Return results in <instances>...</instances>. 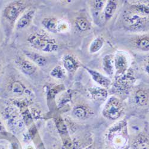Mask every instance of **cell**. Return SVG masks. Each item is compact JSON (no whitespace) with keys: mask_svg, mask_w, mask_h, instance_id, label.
Here are the masks:
<instances>
[{"mask_svg":"<svg viewBox=\"0 0 149 149\" xmlns=\"http://www.w3.org/2000/svg\"><path fill=\"white\" fill-rule=\"evenodd\" d=\"M28 42L32 48L44 53H54L58 48L56 40L43 32H35L30 34Z\"/></svg>","mask_w":149,"mask_h":149,"instance_id":"obj_1","label":"cell"},{"mask_svg":"<svg viewBox=\"0 0 149 149\" xmlns=\"http://www.w3.org/2000/svg\"><path fill=\"white\" fill-rule=\"evenodd\" d=\"M127 28L134 31H142L147 28L148 19L136 13L127 15L123 19Z\"/></svg>","mask_w":149,"mask_h":149,"instance_id":"obj_2","label":"cell"},{"mask_svg":"<svg viewBox=\"0 0 149 149\" xmlns=\"http://www.w3.org/2000/svg\"><path fill=\"white\" fill-rule=\"evenodd\" d=\"M122 106L118 99L112 97L110 98L103 109V115L109 119H116L120 115Z\"/></svg>","mask_w":149,"mask_h":149,"instance_id":"obj_3","label":"cell"},{"mask_svg":"<svg viewBox=\"0 0 149 149\" xmlns=\"http://www.w3.org/2000/svg\"><path fill=\"white\" fill-rule=\"evenodd\" d=\"M26 6L22 1H15L9 4L4 9V16L10 22H15L25 10Z\"/></svg>","mask_w":149,"mask_h":149,"instance_id":"obj_4","label":"cell"},{"mask_svg":"<svg viewBox=\"0 0 149 149\" xmlns=\"http://www.w3.org/2000/svg\"><path fill=\"white\" fill-rule=\"evenodd\" d=\"M115 69L118 74L127 72L129 69L128 57L123 53L119 52L114 56Z\"/></svg>","mask_w":149,"mask_h":149,"instance_id":"obj_5","label":"cell"},{"mask_svg":"<svg viewBox=\"0 0 149 149\" xmlns=\"http://www.w3.org/2000/svg\"><path fill=\"white\" fill-rule=\"evenodd\" d=\"M16 63L22 73L26 75L31 76L36 73L37 70V66L29 60L19 58L16 61Z\"/></svg>","mask_w":149,"mask_h":149,"instance_id":"obj_6","label":"cell"},{"mask_svg":"<svg viewBox=\"0 0 149 149\" xmlns=\"http://www.w3.org/2000/svg\"><path fill=\"white\" fill-rule=\"evenodd\" d=\"M35 14V10L34 9H30L24 13L18 19L16 23V29H23L29 26L32 22Z\"/></svg>","mask_w":149,"mask_h":149,"instance_id":"obj_7","label":"cell"},{"mask_svg":"<svg viewBox=\"0 0 149 149\" xmlns=\"http://www.w3.org/2000/svg\"><path fill=\"white\" fill-rule=\"evenodd\" d=\"M84 69L88 72V73L92 77L93 79L97 84H100V85L104 86V87H107V86L110 84V79L107 77H105L104 75H103V74H102L100 72L93 70L86 66H84Z\"/></svg>","mask_w":149,"mask_h":149,"instance_id":"obj_8","label":"cell"},{"mask_svg":"<svg viewBox=\"0 0 149 149\" xmlns=\"http://www.w3.org/2000/svg\"><path fill=\"white\" fill-rule=\"evenodd\" d=\"M63 66L65 70L70 72H75L79 67V63L73 55L68 54L62 58Z\"/></svg>","mask_w":149,"mask_h":149,"instance_id":"obj_9","label":"cell"},{"mask_svg":"<svg viewBox=\"0 0 149 149\" xmlns=\"http://www.w3.org/2000/svg\"><path fill=\"white\" fill-rule=\"evenodd\" d=\"M102 68L104 72L108 75H113L115 72L113 55L107 54L103 58Z\"/></svg>","mask_w":149,"mask_h":149,"instance_id":"obj_10","label":"cell"},{"mask_svg":"<svg viewBox=\"0 0 149 149\" xmlns=\"http://www.w3.org/2000/svg\"><path fill=\"white\" fill-rule=\"evenodd\" d=\"M24 53H25L27 58L36 66L44 67L47 64V58L42 55L29 51L25 52Z\"/></svg>","mask_w":149,"mask_h":149,"instance_id":"obj_11","label":"cell"},{"mask_svg":"<svg viewBox=\"0 0 149 149\" xmlns=\"http://www.w3.org/2000/svg\"><path fill=\"white\" fill-rule=\"evenodd\" d=\"M118 8V4L115 1L110 0L105 4L104 7V20L107 22L110 20L114 16Z\"/></svg>","mask_w":149,"mask_h":149,"instance_id":"obj_12","label":"cell"},{"mask_svg":"<svg viewBox=\"0 0 149 149\" xmlns=\"http://www.w3.org/2000/svg\"><path fill=\"white\" fill-rule=\"evenodd\" d=\"M58 21L54 17H48L42 20V24L44 28L52 33L57 32Z\"/></svg>","mask_w":149,"mask_h":149,"instance_id":"obj_13","label":"cell"},{"mask_svg":"<svg viewBox=\"0 0 149 149\" xmlns=\"http://www.w3.org/2000/svg\"><path fill=\"white\" fill-rule=\"evenodd\" d=\"M104 39L102 36H97L91 42L89 47V52L91 54H94L99 52L104 45Z\"/></svg>","mask_w":149,"mask_h":149,"instance_id":"obj_14","label":"cell"},{"mask_svg":"<svg viewBox=\"0 0 149 149\" xmlns=\"http://www.w3.org/2000/svg\"><path fill=\"white\" fill-rule=\"evenodd\" d=\"M89 93L94 98H104L107 96V91L105 89L99 87H93L89 89Z\"/></svg>","mask_w":149,"mask_h":149,"instance_id":"obj_15","label":"cell"},{"mask_svg":"<svg viewBox=\"0 0 149 149\" xmlns=\"http://www.w3.org/2000/svg\"><path fill=\"white\" fill-rule=\"evenodd\" d=\"M50 75L52 77L60 79L63 78L66 75V70L65 69L61 67V66H55L50 72Z\"/></svg>","mask_w":149,"mask_h":149,"instance_id":"obj_16","label":"cell"},{"mask_svg":"<svg viewBox=\"0 0 149 149\" xmlns=\"http://www.w3.org/2000/svg\"><path fill=\"white\" fill-rule=\"evenodd\" d=\"M75 24L77 28L80 31H85L88 30L90 27L89 22L85 18L82 17H77L75 20Z\"/></svg>","mask_w":149,"mask_h":149,"instance_id":"obj_17","label":"cell"},{"mask_svg":"<svg viewBox=\"0 0 149 149\" xmlns=\"http://www.w3.org/2000/svg\"><path fill=\"white\" fill-rule=\"evenodd\" d=\"M132 9L135 13L139 14L143 16H147L148 15V6L144 4H138L132 6Z\"/></svg>","mask_w":149,"mask_h":149,"instance_id":"obj_18","label":"cell"},{"mask_svg":"<svg viewBox=\"0 0 149 149\" xmlns=\"http://www.w3.org/2000/svg\"><path fill=\"white\" fill-rule=\"evenodd\" d=\"M135 45L139 49L142 51L147 52L149 48V41L148 38L147 36L143 37L136 40L135 42Z\"/></svg>","mask_w":149,"mask_h":149,"instance_id":"obj_19","label":"cell"},{"mask_svg":"<svg viewBox=\"0 0 149 149\" xmlns=\"http://www.w3.org/2000/svg\"><path fill=\"white\" fill-rule=\"evenodd\" d=\"M135 102L139 105L143 106L147 103L148 96L146 92L143 90H140L136 92L135 94Z\"/></svg>","mask_w":149,"mask_h":149,"instance_id":"obj_20","label":"cell"},{"mask_svg":"<svg viewBox=\"0 0 149 149\" xmlns=\"http://www.w3.org/2000/svg\"><path fill=\"white\" fill-rule=\"evenodd\" d=\"M106 3L104 1H99V0H97V1H94L93 3V10L94 11L97 12V13H100V11L102 10V9L104 7Z\"/></svg>","mask_w":149,"mask_h":149,"instance_id":"obj_21","label":"cell"},{"mask_svg":"<svg viewBox=\"0 0 149 149\" xmlns=\"http://www.w3.org/2000/svg\"><path fill=\"white\" fill-rule=\"evenodd\" d=\"M73 114L78 118H83L86 115V111L83 108L81 107H78L74 109Z\"/></svg>","mask_w":149,"mask_h":149,"instance_id":"obj_22","label":"cell"},{"mask_svg":"<svg viewBox=\"0 0 149 149\" xmlns=\"http://www.w3.org/2000/svg\"><path fill=\"white\" fill-rule=\"evenodd\" d=\"M68 29V24L66 22H65L64 21L58 22L57 32H64L67 31Z\"/></svg>","mask_w":149,"mask_h":149,"instance_id":"obj_23","label":"cell"},{"mask_svg":"<svg viewBox=\"0 0 149 149\" xmlns=\"http://www.w3.org/2000/svg\"><path fill=\"white\" fill-rule=\"evenodd\" d=\"M13 91L15 93H21L23 91V86L20 84L16 82L13 85Z\"/></svg>","mask_w":149,"mask_h":149,"instance_id":"obj_24","label":"cell"},{"mask_svg":"<svg viewBox=\"0 0 149 149\" xmlns=\"http://www.w3.org/2000/svg\"><path fill=\"white\" fill-rule=\"evenodd\" d=\"M0 72H1V61H0Z\"/></svg>","mask_w":149,"mask_h":149,"instance_id":"obj_25","label":"cell"}]
</instances>
